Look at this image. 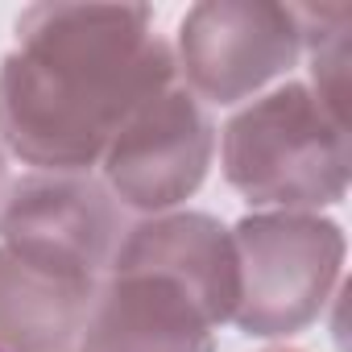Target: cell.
<instances>
[{"label":"cell","instance_id":"ba28073f","mask_svg":"<svg viewBox=\"0 0 352 352\" xmlns=\"http://www.w3.org/2000/svg\"><path fill=\"white\" fill-rule=\"evenodd\" d=\"M104 278L0 241V352H67Z\"/></svg>","mask_w":352,"mask_h":352},{"label":"cell","instance_id":"8992f818","mask_svg":"<svg viewBox=\"0 0 352 352\" xmlns=\"http://www.w3.org/2000/svg\"><path fill=\"white\" fill-rule=\"evenodd\" d=\"M124 216L112 191L87 174H25L9 187L0 204V241L75 265L91 278H104L120 241Z\"/></svg>","mask_w":352,"mask_h":352},{"label":"cell","instance_id":"6da1fadb","mask_svg":"<svg viewBox=\"0 0 352 352\" xmlns=\"http://www.w3.org/2000/svg\"><path fill=\"white\" fill-rule=\"evenodd\" d=\"M174 79V50L145 5H34L0 63V141L38 170L87 174Z\"/></svg>","mask_w":352,"mask_h":352},{"label":"cell","instance_id":"8fae6325","mask_svg":"<svg viewBox=\"0 0 352 352\" xmlns=\"http://www.w3.org/2000/svg\"><path fill=\"white\" fill-rule=\"evenodd\" d=\"M270 352H298V348H270Z\"/></svg>","mask_w":352,"mask_h":352},{"label":"cell","instance_id":"277c9868","mask_svg":"<svg viewBox=\"0 0 352 352\" xmlns=\"http://www.w3.org/2000/svg\"><path fill=\"white\" fill-rule=\"evenodd\" d=\"M302 54L294 5L274 0H204L187 9L174 46V71L208 104H241Z\"/></svg>","mask_w":352,"mask_h":352},{"label":"cell","instance_id":"5b68a950","mask_svg":"<svg viewBox=\"0 0 352 352\" xmlns=\"http://www.w3.org/2000/svg\"><path fill=\"white\" fill-rule=\"evenodd\" d=\"M212 153L216 129L208 108L174 79L120 124L100 162L112 199L157 216L199 191Z\"/></svg>","mask_w":352,"mask_h":352},{"label":"cell","instance_id":"3957f363","mask_svg":"<svg viewBox=\"0 0 352 352\" xmlns=\"http://www.w3.org/2000/svg\"><path fill=\"white\" fill-rule=\"evenodd\" d=\"M236 327L245 336H294L315 323L340 282L344 232L315 212H257L232 228Z\"/></svg>","mask_w":352,"mask_h":352},{"label":"cell","instance_id":"30bf717a","mask_svg":"<svg viewBox=\"0 0 352 352\" xmlns=\"http://www.w3.org/2000/svg\"><path fill=\"white\" fill-rule=\"evenodd\" d=\"M0 191H5V157H0Z\"/></svg>","mask_w":352,"mask_h":352},{"label":"cell","instance_id":"9c48e42d","mask_svg":"<svg viewBox=\"0 0 352 352\" xmlns=\"http://www.w3.org/2000/svg\"><path fill=\"white\" fill-rule=\"evenodd\" d=\"M112 265H149L183 282L224 323L236 311V249L232 232L204 212L141 220L124 232Z\"/></svg>","mask_w":352,"mask_h":352},{"label":"cell","instance_id":"7a4b0ae2","mask_svg":"<svg viewBox=\"0 0 352 352\" xmlns=\"http://www.w3.org/2000/svg\"><path fill=\"white\" fill-rule=\"evenodd\" d=\"M348 124L307 83H286L224 124V179L253 208L319 212L348 191Z\"/></svg>","mask_w":352,"mask_h":352},{"label":"cell","instance_id":"52a82bcc","mask_svg":"<svg viewBox=\"0 0 352 352\" xmlns=\"http://www.w3.org/2000/svg\"><path fill=\"white\" fill-rule=\"evenodd\" d=\"M216 327L220 319L204 298L170 274L108 265L79 352H216Z\"/></svg>","mask_w":352,"mask_h":352}]
</instances>
